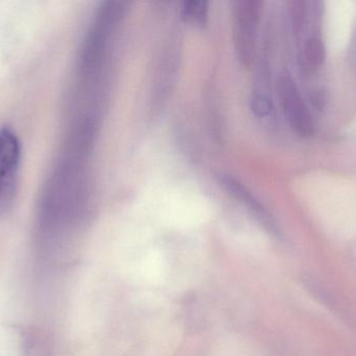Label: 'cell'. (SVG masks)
<instances>
[{
  "label": "cell",
  "mask_w": 356,
  "mask_h": 356,
  "mask_svg": "<svg viewBox=\"0 0 356 356\" xmlns=\"http://www.w3.org/2000/svg\"><path fill=\"white\" fill-rule=\"evenodd\" d=\"M21 144L10 127L0 130V215L12 211L18 190Z\"/></svg>",
  "instance_id": "cell-1"
},
{
  "label": "cell",
  "mask_w": 356,
  "mask_h": 356,
  "mask_svg": "<svg viewBox=\"0 0 356 356\" xmlns=\"http://www.w3.org/2000/svg\"><path fill=\"white\" fill-rule=\"evenodd\" d=\"M263 3L257 0H240L234 6V41L236 56L244 66L254 58L257 31Z\"/></svg>",
  "instance_id": "cell-2"
},
{
  "label": "cell",
  "mask_w": 356,
  "mask_h": 356,
  "mask_svg": "<svg viewBox=\"0 0 356 356\" xmlns=\"http://www.w3.org/2000/svg\"><path fill=\"white\" fill-rule=\"evenodd\" d=\"M277 94L284 116L293 131L302 137L314 135L313 117L290 75H280L277 81Z\"/></svg>",
  "instance_id": "cell-3"
},
{
  "label": "cell",
  "mask_w": 356,
  "mask_h": 356,
  "mask_svg": "<svg viewBox=\"0 0 356 356\" xmlns=\"http://www.w3.org/2000/svg\"><path fill=\"white\" fill-rule=\"evenodd\" d=\"M125 8L127 2L108 1L100 10L86 50L85 60L88 69L93 70L99 65L111 33L122 18Z\"/></svg>",
  "instance_id": "cell-4"
},
{
  "label": "cell",
  "mask_w": 356,
  "mask_h": 356,
  "mask_svg": "<svg viewBox=\"0 0 356 356\" xmlns=\"http://www.w3.org/2000/svg\"><path fill=\"white\" fill-rule=\"evenodd\" d=\"M220 182H221L222 187L225 189V192H227L232 198L240 202L243 206H246L248 210L252 211L254 215H259V217H265L266 211L263 205L242 182L228 175L221 177Z\"/></svg>",
  "instance_id": "cell-5"
},
{
  "label": "cell",
  "mask_w": 356,
  "mask_h": 356,
  "mask_svg": "<svg viewBox=\"0 0 356 356\" xmlns=\"http://www.w3.org/2000/svg\"><path fill=\"white\" fill-rule=\"evenodd\" d=\"M305 66L309 70L319 69L325 61V47L323 40L318 36L309 38L305 42L302 52Z\"/></svg>",
  "instance_id": "cell-6"
},
{
  "label": "cell",
  "mask_w": 356,
  "mask_h": 356,
  "mask_svg": "<svg viewBox=\"0 0 356 356\" xmlns=\"http://www.w3.org/2000/svg\"><path fill=\"white\" fill-rule=\"evenodd\" d=\"M182 17L194 25L205 24L209 15V6L205 1H186L182 3Z\"/></svg>",
  "instance_id": "cell-7"
},
{
  "label": "cell",
  "mask_w": 356,
  "mask_h": 356,
  "mask_svg": "<svg viewBox=\"0 0 356 356\" xmlns=\"http://www.w3.org/2000/svg\"><path fill=\"white\" fill-rule=\"evenodd\" d=\"M251 108L254 114L261 118H267L273 114V102L271 98L264 92H255L251 100Z\"/></svg>",
  "instance_id": "cell-8"
}]
</instances>
